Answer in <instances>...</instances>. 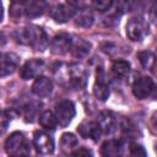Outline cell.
Masks as SVG:
<instances>
[{
  "instance_id": "cell-22",
  "label": "cell",
  "mask_w": 157,
  "mask_h": 157,
  "mask_svg": "<svg viewBox=\"0 0 157 157\" xmlns=\"http://www.w3.org/2000/svg\"><path fill=\"white\" fill-rule=\"evenodd\" d=\"M38 121L39 124L44 128V129H48V130H54L56 128V124H58V120L55 118V114H53L52 112L49 110H44L39 118H38Z\"/></svg>"
},
{
  "instance_id": "cell-31",
  "label": "cell",
  "mask_w": 157,
  "mask_h": 157,
  "mask_svg": "<svg viewBox=\"0 0 157 157\" xmlns=\"http://www.w3.org/2000/svg\"><path fill=\"white\" fill-rule=\"evenodd\" d=\"M27 0H13V2H16V4H22V2H26Z\"/></svg>"
},
{
  "instance_id": "cell-27",
  "label": "cell",
  "mask_w": 157,
  "mask_h": 157,
  "mask_svg": "<svg viewBox=\"0 0 157 157\" xmlns=\"http://www.w3.org/2000/svg\"><path fill=\"white\" fill-rule=\"evenodd\" d=\"M130 155L131 156H145L146 152L142 146L137 144H130Z\"/></svg>"
},
{
  "instance_id": "cell-7",
  "label": "cell",
  "mask_w": 157,
  "mask_h": 157,
  "mask_svg": "<svg viewBox=\"0 0 157 157\" xmlns=\"http://www.w3.org/2000/svg\"><path fill=\"white\" fill-rule=\"evenodd\" d=\"M33 145L36 151L40 155H52L54 152V140L44 131H36Z\"/></svg>"
},
{
  "instance_id": "cell-6",
  "label": "cell",
  "mask_w": 157,
  "mask_h": 157,
  "mask_svg": "<svg viewBox=\"0 0 157 157\" xmlns=\"http://www.w3.org/2000/svg\"><path fill=\"white\" fill-rule=\"evenodd\" d=\"M155 90V82L148 76H140L132 83V94L137 99H145L152 94Z\"/></svg>"
},
{
  "instance_id": "cell-9",
  "label": "cell",
  "mask_w": 157,
  "mask_h": 157,
  "mask_svg": "<svg viewBox=\"0 0 157 157\" xmlns=\"http://www.w3.org/2000/svg\"><path fill=\"white\" fill-rule=\"evenodd\" d=\"M72 39L66 33L56 34L50 42V50L55 55H64L71 49Z\"/></svg>"
},
{
  "instance_id": "cell-17",
  "label": "cell",
  "mask_w": 157,
  "mask_h": 157,
  "mask_svg": "<svg viewBox=\"0 0 157 157\" xmlns=\"http://www.w3.org/2000/svg\"><path fill=\"white\" fill-rule=\"evenodd\" d=\"M71 53L75 58H85L90 54L91 52V43L82 39V38H78L76 40H72V44H71Z\"/></svg>"
},
{
  "instance_id": "cell-21",
  "label": "cell",
  "mask_w": 157,
  "mask_h": 157,
  "mask_svg": "<svg viewBox=\"0 0 157 157\" xmlns=\"http://www.w3.org/2000/svg\"><path fill=\"white\" fill-rule=\"evenodd\" d=\"M78 141H77V137L71 134V132H65L61 135V139H60V147L64 152H71L76 146H77Z\"/></svg>"
},
{
  "instance_id": "cell-5",
  "label": "cell",
  "mask_w": 157,
  "mask_h": 157,
  "mask_svg": "<svg viewBox=\"0 0 157 157\" xmlns=\"http://www.w3.org/2000/svg\"><path fill=\"white\" fill-rule=\"evenodd\" d=\"M75 105L69 99H65V101H61L59 104H56L55 107V118L58 120V123L61 125V126H67L71 120L74 119L75 117Z\"/></svg>"
},
{
  "instance_id": "cell-14",
  "label": "cell",
  "mask_w": 157,
  "mask_h": 157,
  "mask_svg": "<svg viewBox=\"0 0 157 157\" xmlns=\"http://www.w3.org/2000/svg\"><path fill=\"white\" fill-rule=\"evenodd\" d=\"M32 92L38 97H47L53 92V82L45 76H37L33 85Z\"/></svg>"
},
{
  "instance_id": "cell-13",
  "label": "cell",
  "mask_w": 157,
  "mask_h": 157,
  "mask_svg": "<svg viewBox=\"0 0 157 157\" xmlns=\"http://www.w3.org/2000/svg\"><path fill=\"white\" fill-rule=\"evenodd\" d=\"M44 69V63L40 59H31L28 60L21 69V77L23 80H31L37 77Z\"/></svg>"
},
{
  "instance_id": "cell-19",
  "label": "cell",
  "mask_w": 157,
  "mask_h": 157,
  "mask_svg": "<svg viewBox=\"0 0 157 157\" xmlns=\"http://www.w3.org/2000/svg\"><path fill=\"white\" fill-rule=\"evenodd\" d=\"M123 148V145L120 141L117 140H108L105 141L102 147H101V155L102 156H107V157H114L120 155Z\"/></svg>"
},
{
  "instance_id": "cell-8",
  "label": "cell",
  "mask_w": 157,
  "mask_h": 157,
  "mask_svg": "<svg viewBox=\"0 0 157 157\" xmlns=\"http://www.w3.org/2000/svg\"><path fill=\"white\" fill-rule=\"evenodd\" d=\"M76 13V6L72 2H66V4H60L56 5L52 12L50 16L53 20H55L59 23H64L69 21L71 17H74Z\"/></svg>"
},
{
  "instance_id": "cell-16",
  "label": "cell",
  "mask_w": 157,
  "mask_h": 157,
  "mask_svg": "<svg viewBox=\"0 0 157 157\" xmlns=\"http://www.w3.org/2000/svg\"><path fill=\"white\" fill-rule=\"evenodd\" d=\"M112 74L115 80L124 81L130 75V64L125 60H117L112 65Z\"/></svg>"
},
{
  "instance_id": "cell-20",
  "label": "cell",
  "mask_w": 157,
  "mask_h": 157,
  "mask_svg": "<svg viewBox=\"0 0 157 157\" xmlns=\"http://www.w3.org/2000/svg\"><path fill=\"white\" fill-rule=\"evenodd\" d=\"M93 20H94V17H93V13H92L91 10H88V9H81L76 13L75 23L77 26H80V27L87 28V27H91L92 26Z\"/></svg>"
},
{
  "instance_id": "cell-4",
  "label": "cell",
  "mask_w": 157,
  "mask_h": 157,
  "mask_svg": "<svg viewBox=\"0 0 157 157\" xmlns=\"http://www.w3.org/2000/svg\"><path fill=\"white\" fill-rule=\"evenodd\" d=\"M87 81V71L82 65L78 64H71L67 65V82L66 85L81 90L85 87Z\"/></svg>"
},
{
  "instance_id": "cell-23",
  "label": "cell",
  "mask_w": 157,
  "mask_h": 157,
  "mask_svg": "<svg viewBox=\"0 0 157 157\" xmlns=\"http://www.w3.org/2000/svg\"><path fill=\"white\" fill-rule=\"evenodd\" d=\"M137 58H139V61L141 63V65L145 67V69H148V70H153L155 67V54L150 50H145V52H140L137 54Z\"/></svg>"
},
{
  "instance_id": "cell-18",
  "label": "cell",
  "mask_w": 157,
  "mask_h": 157,
  "mask_svg": "<svg viewBox=\"0 0 157 157\" xmlns=\"http://www.w3.org/2000/svg\"><path fill=\"white\" fill-rule=\"evenodd\" d=\"M47 9L48 4L45 0H33L26 6L25 13L28 17H39L47 11Z\"/></svg>"
},
{
  "instance_id": "cell-26",
  "label": "cell",
  "mask_w": 157,
  "mask_h": 157,
  "mask_svg": "<svg viewBox=\"0 0 157 157\" xmlns=\"http://www.w3.org/2000/svg\"><path fill=\"white\" fill-rule=\"evenodd\" d=\"M9 121H10L9 114L6 112H4V110H0V135L4 134L5 130L7 129Z\"/></svg>"
},
{
  "instance_id": "cell-25",
  "label": "cell",
  "mask_w": 157,
  "mask_h": 157,
  "mask_svg": "<svg viewBox=\"0 0 157 157\" xmlns=\"http://www.w3.org/2000/svg\"><path fill=\"white\" fill-rule=\"evenodd\" d=\"M114 0H92V5L98 11H108L112 9Z\"/></svg>"
},
{
  "instance_id": "cell-10",
  "label": "cell",
  "mask_w": 157,
  "mask_h": 157,
  "mask_svg": "<svg viewBox=\"0 0 157 157\" xmlns=\"http://www.w3.org/2000/svg\"><path fill=\"white\" fill-rule=\"evenodd\" d=\"M20 63L18 55L13 53H0V77L12 74Z\"/></svg>"
},
{
  "instance_id": "cell-3",
  "label": "cell",
  "mask_w": 157,
  "mask_h": 157,
  "mask_svg": "<svg viewBox=\"0 0 157 157\" xmlns=\"http://www.w3.org/2000/svg\"><path fill=\"white\" fill-rule=\"evenodd\" d=\"M148 23L141 17H132L126 23V36L134 42L142 40L148 34Z\"/></svg>"
},
{
  "instance_id": "cell-30",
  "label": "cell",
  "mask_w": 157,
  "mask_h": 157,
  "mask_svg": "<svg viewBox=\"0 0 157 157\" xmlns=\"http://www.w3.org/2000/svg\"><path fill=\"white\" fill-rule=\"evenodd\" d=\"M2 16H4V9H2V4L0 1V22L2 21Z\"/></svg>"
},
{
  "instance_id": "cell-24",
  "label": "cell",
  "mask_w": 157,
  "mask_h": 157,
  "mask_svg": "<svg viewBox=\"0 0 157 157\" xmlns=\"http://www.w3.org/2000/svg\"><path fill=\"white\" fill-rule=\"evenodd\" d=\"M139 5V0H119L118 1V10H120L121 12H129L132 11L134 9H136V6Z\"/></svg>"
},
{
  "instance_id": "cell-12",
  "label": "cell",
  "mask_w": 157,
  "mask_h": 157,
  "mask_svg": "<svg viewBox=\"0 0 157 157\" xmlns=\"http://www.w3.org/2000/svg\"><path fill=\"white\" fill-rule=\"evenodd\" d=\"M93 93L96 96L97 99L99 101H105L109 97V86L107 83V77H105V72L102 67H99L97 70L96 74V83L93 87Z\"/></svg>"
},
{
  "instance_id": "cell-28",
  "label": "cell",
  "mask_w": 157,
  "mask_h": 157,
  "mask_svg": "<svg viewBox=\"0 0 157 157\" xmlns=\"http://www.w3.org/2000/svg\"><path fill=\"white\" fill-rule=\"evenodd\" d=\"M72 155H74V156H92V152H91L90 150L85 148V147H81V148H78L77 151L72 152Z\"/></svg>"
},
{
  "instance_id": "cell-11",
  "label": "cell",
  "mask_w": 157,
  "mask_h": 157,
  "mask_svg": "<svg viewBox=\"0 0 157 157\" xmlns=\"http://www.w3.org/2000/svg\"><path fill=\"white\" fill-rule=\"evenodd\" d=\"M97 124L102 131V134H112L117 130L118 118L112 112H101L97 119Z\"/></svg>"
},
{
  "instance_id": "cell-29",
  "label": "cell",
  "mask_w": 157,
  "mask_h": 157,
  "mask_svg": "<svg viewBox=\"0 0 157 157\" xmlns=\"http://www.w3.org/2000/svg\"><path fill=\"white\" fill-rule=\"evenodd\" d=\"M71 2H72V4H74L76 7H77L78 5H82V4L85 2V0H74V1H71Z\"/></svg>"
},
{
  "instance_id": "cell-15",
  "label": "cell",
  "mask_w": 157,
  "mask_h": 157,
  "mask_svg": "<svg viewBox=\"0 0 157 157\" xmlns=\"http://www.w3.org/2000/svg\"><path fill=\"white\" fill-rule=\"evenodd\" d=\"M78 132L85 139H91L93 141H98L102 131L97 124V121H85L78 126Z\"/></svg>"
},
{
  "instance_id": "cell-1",
  "label": "cell",
  "mask_w": 157,
  "mask_h": 157,
  "mask_svg": "<svg viewBox=\"0 0 157 157\" xmlns=\"http://www.w3.org/2000/svg\"><path fill=\"white\" fill-rule=\"evenodd\" d=\"M15 39L20 44L29 45L33 49L40 50V52L44 50L49 44V39H48V36L44 32V29L40 28L39 26H34V25L16 29Z\"/></svg>"
},
{
  "instance_id": "cell-2",
  "label": "cell",
  "mask_w": 157,
  "mask_h": 157,
  "mask_svg": "<svg viewBox=\"0 0 157 157\" xmlns=\"http://www.w3.org/2000/svg\"><path fill=\"white\" fill-rule=\"evenodd\" d=\"M5 150L10 156H27L31 153L29 145L22 132H12L5 141Z\"/></svg>"
}]
</instances>
